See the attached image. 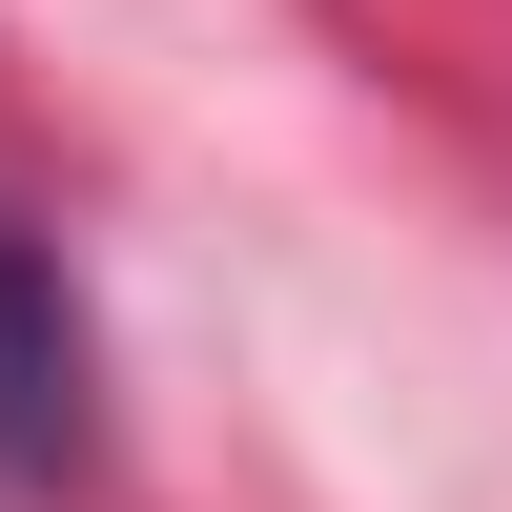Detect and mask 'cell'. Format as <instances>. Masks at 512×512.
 <instances>
[{"label":"cell","instance_id":"obj_1","mask_svg":"<svg viewBox=\"0 0 512 512\" xmlns=\"http://www.w3.org/2000/svg\"><path fill=\"white\" fill-rule=\"evenodd\" d=\"M82 472V308L41 267V226L0 205V492H62Z\"/></svg>","mask_w":512,"mask_h":512}]
</instances>
